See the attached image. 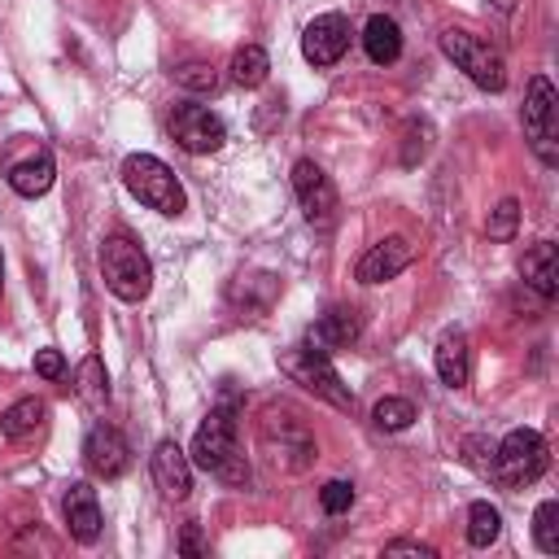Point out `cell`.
I'll list each match as a JSON object with an SVG mask.
<instances>
[{
    "mask_svg": "<svg viewBox=\"0 0 559 559\" xmlns=\"http://www.w3.org/2000/svg\"><path fill=\"white\" fill-rule=\"evenodd\" d=\"M122 183H127V192H131L140 205H148V210H157V214H166V218L183 214V205H188V197H183L175 170H170L162 157H153V153H131V157L122 162Z\"/></svg>",
    "mask_w": 559,
    "mask_h": 559,
    "instance_id": "cell-3",
    "label": "cell"
},
{
    "mask_svg": "<svg viewBox=\"0 0 559 559\" xmlns=\"http://www.w3.org/2000/svg\"><path fill=\"white\" fill-rule=\"evenodd\" d=\"M515 223H520V201L515 197L498 201V210L489 214V240H511L515 236Z\"/></svg>",
    "mask_w": 559,
    "mask_h": 559,
    "instance_id": "cell-27",
    "label": "cell"
},
{
    "mask_svg": "<svg viewBox=\"0 0 559 559\" xmlns=\"http://www.w3.org/2000/svg\"><path fill=\"white\" fill-rule=\"evenodd\" d=\"M153 480H157V489L166 498L183 502L192 493V459L175 441H157V450H153Z\"/></svg>",
    "mask_w": 559,
    "mask_h": 559,
    "instance_id": "cell-14",
    "label": "cell"
},
{
    "mask_svg": "<svg viewBox=\"0 0 559 559\" xmlns=\"http://www.w3.org/2000/svg\"><path fill=\"white\" fill-rule=\"evenodd\" d=\"M354 336H358V314H354L349 306H332L328 314H319V323L306 328V345L319 349V354L345 349Z\"/></svg>",
    "mask_w": 559,
    "mask_h": 559,
    "instance_id": "cell-16",
    "label": "cell"
},
{
    "mask_svg": "<svg viewBox=\"0 0 559 559\" xmlns=\"http://www.w3.org/2000/svg\"><path fill=\"white\" fill-rule=\"evenodd\" d=\"M384 555H419V559H432L437 550H432V546H424V542H406V537H397V542H389V546H384Z\"/></svg>",
    "mask_w": 559,
    "mask_h": 559,
    "instance_id": "cell-32",
    "label": "cell"
},
{
    "mask_svg": "<svg viewBox=\"0 0 559 559\" xmlns=\"http://www.w3.org/2000/svg\"><path fill=\"white\" fill-rule=\"evenodd\" d=\"M520 275L542 301H555L559 297V249H555V240H537L533 249H524Z\"/></svg>",
    "mask_w": 559,
    "mask_h": 559,
    "instance_id": "cell-15",
    "label": "cell"
},
{
    "mask_svg": "<svg viewBox=\"0 0 559 559\" xmlns=\"http://www.w3.org/2000/svg\"><path fill=\"white\" fill-rule=\"evenodd\" d=\"M227 70H231V83L236 87H262L266 74H271V57H266V48L245 44V48L231 52V66Z\"/></svg>",
    "mask_w": 559,
    "mask_h": 559,
    "instance_id": "cell-21",
    "label": "cell"
},
{
    "mask_svg": "<svg viewBox=\"0 0 559 559\" xmlns=\"http://www.w3.org/2000/svg\"><path fill=\"white\" fill-rule=\"evenodd\" d=\"M362 48L376 66H389L402 57V26L389 17V13H371L367 26H362Z\"/></svg>",
    "mask_w": 559,
    "mask_h": 559,
    "instance_id": "cell-19",
    "label": "cell"
},
{
    "mask_svg": "<svg viewBox=\"0 0 559 559\" xmlns=\"http://www.w3.org/2000/svg\"><path fill=\"white\" fill-rule=\"evenodd\" d=\"M463 459H467L480 476L493 480V441H485V437H467V441H463Z\"/></svg>",
    "mask_w": 559,
    "mask_h": 559,
    "instance_id": "cell-29",
    "label": "cell"
},
{
    "mask_svg": "<svg viewBox=\"0 0 559 559\" xmlns=\"http://www.w3.org/2000/svg\"><path fill=\"white\" fill-rule=\"evenodd\" d=\"M52 175H57V166H52V153H31L26 162H13L9 166V188L17 192V197H44L48 188H52Z\"/></svg>",
    "mask_w": 559,
    "mask_h": 559,
    "instance_id": "cell-18",
    "label": "cell"
},
{
    "mask_svg": "<svg viewBox=\"0 0 559 559\" xmlns=\"http://www.w3.org/2000/svg\"><path fill=\"white\" fill-rule=\"evenodd\" d=\"M280 371L293 376V380H297L301 389H310L314 397L332 402L336 411H349V406H354V393L341 384L332 358L319 354V349H310V345H293V349H284V354H280Z\"/></svg>",
    "mask_w": 559,
    "mask_h": 559,
    "instance_id": "cell-6",
    "label": "cell"
},
{
    "mask_svg": "<svg viewBox=\"0 0 559 559\" xmlns=\"http://www.w3.org/2000/svg\"><path fill=\"white\" fill-rule=\"evenodd\" d=\"M197 467H205L210 476L227 480V485H245L249 480V463L240 454V441H236V411L231 406H214L197 437H192V454H188Z\"/></svg>",
    "mask_w": 559,
    "mask_h": 559,
    "instance_id": "cell-1",
    "label": "cell"
},
{
    "mask_svg": "<svg viewBox=\"0 0 559 559\" xmlns=\"http://www.w3.org/2000/svg\"><path fill=\"white\" fill-rule=\"evenodd\" d=\"M61 511H66V528L74 542L92 546L100 537V507H96V489L87 480H74L61 498Z\"/></svg>",
    "mask_w": 559,
    "mask_h": 559,
    "instance_id": "cell-13",
    "label": "cell"
},
{
    "mask_svg": "<svg viewBox=\"0 0 559 559\" xmlns=\"http://www.w3.org/2000/svg\"><path fill=\"white\" fill-rule=\"evenodd\" d=\"M0 271H4V266H0Z\"/></svg>",
    "mask_w": 559,
    "mask_h": 559,
    "instance_id": "cell-33",
    "label": "cell"
},
{
    "mask_svg": "<svg viewBox=\"0 0 559 559\" xmlns=\"http://www.w3.org/2000/svg\"><path fill=\"white\" fill-rule=\"evenodd\" d=\"M349 48V22L341 13H319L306 31H301V57L310 66H336Z\"/></svg>",
    "mask_w": 559,
    "mask_h": 559,
    "instance_id": "cell-11",
    "label": "cell"
},
{
    "mask_svg": "<svg viewBox=\"0 0 559 559\" xmlns=\"http://www.w3.org/2000/svg\"><path fill=\"white\" fill-rule=\"evenodd\" d=\"M293 192H297V201H301L310 223L323 227V223L336 218V188H332V179L323 175L319 162H310V157L293 162Z\"/></svg>",
    "mask_w": 559,
    "mask_h": 559,
    "instance_id": "cell-10",
    "label": "cell"
},
{
    "mask_svg": "<svg viewBox=\"0 0 559 559\" xmlns=\"http://www.w3.org/2000/svg\"><path fill=\"white\" fill-rule=\"evenodd\" d=\"M100 275H105V288L131 306L144 301L153 288V262L131 231H109L100 240Z\"/></svg>",
    "mask_w": 559,
    "mask_h": 559,
    "instance_id": "cell-2",
    "label": "cell"
},
{
    "mask_svg": "<svg viewBox=\"0 0 559 559\" xmlns=\"http://www.w3.org/2000/svg\"><path fill=\"white\" fill-rule=\"evenodd\" d=\"M411 258H415V249H411L406 236H384L380 245H371V249L358 258L354 275H358V284H384V280L402 275V271L411 266Z\"/></svg>",
    "mask_w": 559,
    "mask_h": 559,
    "instance_id": "cell-12",
    "label": "cell"
},
{
    "mask_svg": "<svg viewBox=\"0 0 559 559\" xmlns=\"http://www.w3.org/2000/svg\"><path fill=\"white\" fill-rule=\"evenodd\" d=\"M179 555H188V559L205 555V542H201V528H197V524H183V537H179Z\"/></svg>",
    "mask_w": 559,
    "mask_h": 559,
    "instance_id": "cell-31",
    "label": "cell"
},
{
    "mask_svg": "<svg viewBox=\"0 0 559 559\" xmlns=\"http://www.w3.org/2000/svg\"><path fill=\"white\" fill-rule=\"evenodd\" d=\"M533 546L542 555H559V502H537L533 511Z\"/></svg>",
    "mask_w": 559,
    "mask_h": 559,
    "instance_id": "cell-25",
    "label": "cell"
},
{
    "mask_svg": "<svg viewBox=\"0 0 559 559\" xmlns=\"http://www.w3.org/2000/svg\"><path fill=\"white\" fill-rule=\"evenodd\" d=\"M432 367H437L441 384L463 389L467 376H472V349H467V336H463V332H445V336L437 341V349H432Z\"/></svg>",
    "mask_w": 559,
    "mask_h": 559,
    "instance_id": "cell-17",
    "label": "cell"
},
{
    "mask_svg": "<svg viewBox=\"0 0 559 559\" xmlns=\"http://www.w3.org/2000/svg\"><path fill=\"white\" fill-rule=\"evenodd\" d=\"M35 371H39L44 380H57V376L66 371V358H61V349H39V354H35Z\"/></svg>",
    "mask_w": 559,
    "mask_h": 559,
    "instance_id": "cell-30",
    "label": "cell"
},
{
    "mask_svg": "<svg viewBox=\"0 0 559 559\" xmlns=\"http://www.w3.org/2000/svg\"><path fill=\"white\" fill-rule=\"evenodd\" d=\"M175 83L188 87V92H197V96L218 92V74H214V66H205V61H183V66L175 70Z\"/></svg>",
    "mask_w": 559,
    "mask_h": 559,
    "instance_id": "cell-26",
    "label": "cell"
},
{
    "mask_svg": "<svg viewBox=\"0 0 559 559\" xmlns=\"http://www.w3.org/2000/svg\"><path fill=\"white\" fill-rule=\"evenodd\" d=\"M441 52L476 83V87H485V92H502L507 87V66H502V52L489 44V39H480V35H472V31H441Z\"/></svg>",
    "mask_w": 559,
    "mask_h": 559,
    "instance_id": "cell-5",
    "label": "cell"
},
{
    "mask_svg": "<svg viewBox=\"0 0 559 559\" xmlns=\"http://www.w3.org/2000/svg\"><path fill=\"white\" fill-rule=\"evenodd\" d=\"M74 384H79V397H83L87 411H100V406L109 402V376H105V362H100L96 354H87V358L79 362Z\"/></svg>",
    "mask_w": 559,
    "mask_h": 559,
    "instance_id": "cell-22",
    "label": "cell"
},
{
    "mask_svg": "<svg viewBox=\"0 0 559 559\" xmlns=\"http://www.w3.org/2000/svg\"><path fill=\"white\" fill-rule=\"evenodd\" d=\"M170 140H175L183 153H214V148H223L227 127H223V118L210 114L205 105L183 100V105L170 109Z\"/></svg>",
    "mask_w": 559,
    "mask_h": 559,
    "instance_id": "cell-8",
    "label": "cell"
},
{
    "mask_svg": "<svg viewBox=\"0 0 559 559\" xmlns=\"http://www.w3.org/2000/svg\"><path fill=\"white\" fill-rule=\"evenodd\" d=\"M498 533H502V515H498V507H489V502H472V507H467V546L485 550L489 542H498Z\"/></svg>",
    "mask_w": 559,
    "mask_h": 559,
    "instance_id": "cell-23",
    "label": "cell"
},
{
    "mask_svg": "<svg viewBox=\"0 0 559 559\" xmlns=\"http://www.w3.org/2000/svg\"><path fill=\"white\" fill-rule=\"evenodd\" d=\"M319 507H323L328 515L349 511V507H354V485H349V480H328V485L319 489Z\"/></svg>",
    "mask_w": 559,
    "mask_h": 559,
    "instance_id": "cell-28",
    "label": "cell"
},
{
    "mask_svg": "<svg viewBox=\"0 0 559 559\" xmlns=\"http://www.w3.org/2000/svg\"><path fill=\"white\" fill-rule=\"evenodd\" d=\"M546 467H550V445H546V437L537 428H511L493 445V480L502 489L533 485Z\"/></svg>",
    "mask_w": 559,
    "mask_h": 559,
    "instance_id": "cell-4",
    "label": "cell"
},
{
    "mask_svg": "<svg viewBox=\"0 0 559 559\" xmlns=\"http://www.w3.org/2000/svg\"><path fill=\"white\" fill-rule=\"evenodd\" d=\"M83 463H87L92 476L118 480L131 467V445L114 424H92L87 437H83Z\"/></svg>",
    "mask_w": 559,
    "mask_h": 559,
    "instance_id": "cell-9",
    "label": "cell"
},
{
    "mask_svg": "<svg viewBox=\"0 0 559 559\" xmlns=\"http://www.w3.org/2000/svg\"><path fill=\"white\" fill-rule=\"evenodd\" d=\"M555 105H559V96H555L550 79H546V74L528 79L524 114H520V118H524V135H528L533 153H537L546 166H559V148H555V140H559V131H555Z\"/></svg>",
    "mask_w": 559,
    "mask_h": 559,
    "instance_id": "cell-7",
    "label": "cell"
},
{
    "mask_svg": "<svg viewBox=\"0 0 559 559\" xmlns=\"http://www.w3.org/2000/svg\"><path fill=\"white\" fill-rule=\"evenodd\" d=\"M415 419H419V411H415L411 397H380V402L371 406V424L384 428V432H402V428H411Z\"/></svg>",
    "mask_w": 559,
    "mask_h": 559,
    "instance_id": "cell-24",
    "label": "cell"
},
{
    "mask_svg": "<svg viewBox=\"0 0 559 559\" xmlns=\"http://www.w3.org/2000/svg\"><path fill=\"white\" fill-rule=\"evenodd\" d=\"M44 415H48V406H44L39 397H17V402L0 415V437L22 441V437H31V432L44 424Z\"/></svg>",
    "mask_w": 559,
    "mask_h": 559,
    "instance_id": "cell-20",
    "label": "cell"
}]
</instances>
